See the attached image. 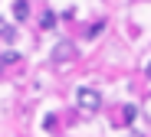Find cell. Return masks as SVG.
Instances as JSON below:
<instances>
[{
	"label": "cell",
	"instance_id": "cell-1",
	"mask_svg": "<svg viewBox=\"0 0 151 137\" xmlns=\"http://www.w3.org/2000/svg\"><path fill=\"white\" fill-rule=\"evenodd\" d=\"M76 108H79L82 114H95L99 108H102V95H99V88H89V85L76 88Z\"/></svg>",
	"mask_w": 151,
	"mask_h": 137
},
{
	"label": "cell",
	"instance_id": "cell-2",
	"mask_svg": "<svg viewBox=\"0 0 151 137\" xmlns=\"http://www.w3.org/2000/svg\"><path fill=\"white\" fill-rule=\"evenodd\" d=\"M72 59H76V46L63 39V43L53 49V62H72Z\"/></svg>",
	"mask_w": 151,
	"mask_h": 137
},
{
	"label": "cell",
	"instance_id": "cell-3",
	"mask_svg": "<svg viewBox=\"0 0 151 137\" xmlns=\"http://www.w3.org/2000/svg\"><path fill=\"white\" fill-rule=\"evenodd\" d=\"M27 16H30V4H27V0H17V4H13V20L23 23Z\"/></svg>",
	"mask_w": 151,
	"mask_h": 137
},
{
	"label": "cell",
	"instance_id": "cell-4",
	"mask_svg": "<svg viewBox=\"0 0 151 137\" xmlns=\"http://www.w3.org/2000/svg\"><path fill=\"white\" fill-rule=\"evenodd\" d=\"M0 39H4V43H13L17 39V30H13L10 23H0Z\"/></svg>",
	"mask_w": 151,
	"mask_h": 137
},
{
	"label": "cell",
	"instance_id": "cell-5",
	"mask_svg": "<svg viewBox=\"0 0 151 137\" xmlns=\"http://www.w3.org/2000/svg\"><path fill=\"white\" fill-rule=\"evenodd\" d=\"M135 114H138V108H135V104H125V108H122V118H118V124H128Z\"/></svg>",
	"mask_w": 151,
	"mask_h": 137
},
{
	"label": "cell",
	"instance_id": "cell-6",
	"mask_svg": "<svg viewBox=\"0 0 151 137\" xmlns=\"http://www.w3.org/2000/svg\"><path fill=\"white\" fill-rule=\"evenodd\" d=\"M0 62H4V65H10V62H20V52H4V56H0Z\"/></svg>",
	"mask_w": 151,
	"mask_h": 137
},
{
	"label": "cell",
	"instance_id": "cell-7",
	"mask_svg": "<svg viewBox=\"0 0 151 137\" xmlns=\"http://www.w3.org/2000/svg\"><path fill=\"white\" fill-rule=\"evenodd\" d=\"M56 23V13H43V26H53Z\"/></svg>",
	"mask_w": 151,
	"mask_h": 137
},
{
	"label": "cell",
	"instance_id": "cell-8",
	"mask_svg": "<svg viewBox=\"0 0 151 137\" xmlns=\"http://www.w3.org/2000/svg\"><path fill=\"white\" fill-rule=\"evenodd\" d=\"M145 75H148V78H151V59H148V65H145Z\"/></svg>",
	"mask_w": 151,
	"mask_h": 137
},
{
	"label": "cell",
	"instance_id": "cell-9",
	"mask_svg": "<svg viewBox=\"0 0 151 137\" xmlns=\"http://www.w3.org/2000/svg\"><path fill=\"white\" fill-rule=\"evenodd\" d=\"M0 65H4V62H0Z\"/></svg>",
	"mask_w": 151,
	"mask_h": 137
},
{
	"label": "cell",
	"instance_id": "cell-10",
	"mask_svg": "<svg viewBox=\"0 0 151 137\" xmlns=\"http://www.w3.org/2000/svg\"><path fill=\"white\" fill-rule=\"evenodd\" d=\"M13 4H17V0H13Z\"/></svg>",
	"mask_w": 151,
	"mask_h": 137
}]
</instances>
